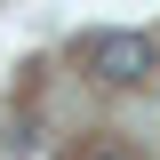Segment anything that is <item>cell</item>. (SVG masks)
I'll use <instances>...</instances> for the list:
<instances>
[{
  "label": "cell",
  "mask_w": 160,
  "mask_h": 160,
  "mask_svg": "<svg viewBox=\"0 0 160 160\" xmlns=\"http://www.w3.org/2000/svg\"><path fill=\"white\" fill-rule=\"evenodd\" d=\"M88 64H96V80H112V88H136V80H152L160 48L144 32H104L96 48H88Z\"/></svg>",
  "instance_id": "6da1fadb"
},
{
  "label": "cell",
  "mask_w": 160,
  "mask_h": 160,
  "mask_svg": "<svg viewBox=\"0 0 160 160\" xmlns=\"http://www.w3.org/2000/svg\"><path fill=\"white\" fill-rule=\"evenodd\" d=\"M88 160H128V152H88Z\"/></svg>",
  "instance_id": "7a4b0ae2"
}]
</instances>
